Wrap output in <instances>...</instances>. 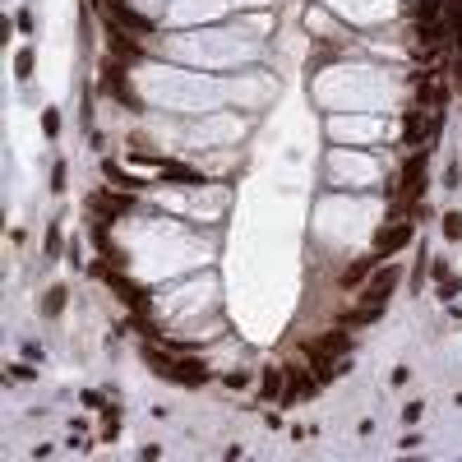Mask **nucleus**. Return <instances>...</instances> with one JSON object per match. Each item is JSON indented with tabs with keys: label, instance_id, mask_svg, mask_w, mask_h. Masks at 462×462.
<instances>
[{
	"label": "nucleus",
	"instance_id": "1",
	"mask_svg": "<svg viewBox=\"0 0 462 462\" xmlns=\"http://www.w3.org/2000/svg\"><path fill=\"white\" fill-rule=\"evenodd\" d=\"M352 347V338L342 329H333V333H324L315 347H310V356H315V370H319V384L324 379H333V374H342V365H338V356Z\"/></svg>",
	"mask_w": 462,
	"mask_h": 462
},
{
	"label": "nucleus",
	"instance_id": "2",
	"mask_svg": "<svg viewBox=\"0 0 462 462\" xmlns=\"http://www.w3.org/2000/svg\"><path fill=\"white\" fill-rule=\"evenodd\" d=\"M397 264H388V268H374V277L365 282V291H361V305H388V296H393V286H397Z\"/></svg>",
	"mask_w": 462,
	"mask_h": 462
},
{
	"label": "nucleus",
	"instance_id": "3",
	"mask_svg": "<svg viewBox=\"0 0 462 462\" xmlns=\"http://www.w3.org/2000/svg\"><path fill=\"white\" fill-rule=\"evenodd\" d=\"M102 88H107L116 102H125V107H139L130 79H125V65H121V60H111V55H107V65H102Z\"/></svg>",
	"mask_w": 462,
	"mask_h": 462
},
{
	"label": "nucleus",
	"instance_id": "4",
	"mask_svg": "<svg viewBox=\"0 0 462 462\" xmlns=\"http://www.w3.org/2000/svg\"><path fill=\"white\" fill-rule=\"evenodd\" d=\"M107 51H111V60H121V65H134L143 55V46L130 37V28H121V23H107Z\"/></svg>",
	"mask_w": 462,
	"mask_h": 462
},
{
	"label": "nucleus",
	"instance_id": "5",
	"mask_svg": "<svg viewBox=\"0 0 462 462\" xmlns=\"http://www.w3.org/2000/svg\"><path fill=\"white\" fill-rule=\"evenodd\" d=\"M93 273H98L102 282H107V286H111V291H116V296H121L130 310H148V296H143V286H134L130 277H121L116 268H93Z\"/></svg>",
	"mask_w": 462,
	"mask_h": 462
},
{
	"label": "nucleus",
	"instance_id": "6",
	"mask_svg": "<svg viewBox=\"0 0 462 462\" xmlns=\"http://www.w3.org/2000/svg\"><path fill=\"white\" fill-rule=\"evenodd\" d=\"M130 204H134V190H130V194H107V190L88 194V213L102 218V222H116L121 213H130Z\"/></svg>",
	"mask_w": 462,
	"mask_h": 462
},
{
	"label": "nucleus",
	"instance_id": "7",
	"mask_svg": "<svg viewBox=\"0 0 462 462\" xmlns=\"http://www.w3.org/2000/svg\"><path fill=\"white\" fill-rule=\"evenodd\" d=\"M421 180H425V157H421V153H411V157H407V166H402V185H397V204H411V199H416L421 190H425Z\"/></svg>",
	"mask_w": 462,
	"mask_h": 462
},
{
	"label": "nucleus",
	"instance_id": "8",
	"mask_svg": "<svg viewBox=\"0 0 462 462\" xmlns=\"http://www.w3.org/2000/svg\"><path fill=\"white\" fill-rule=\"evenodd\" d=\"M411 241V222H393V227H379L374 231V254H393Z\"/></svg>",
	"mask_w": 462,
	"mask_h": 462
},
{
	"label": "nucleus",
	"instance_id": "9",
	"mask_svg": "<svg viewBox=\"0 0 462 462\" xmlns=\"http://www.w3.org/2000/svg\"><path fill=\"white\" fill-rule=\"evenodd\" d=\"M171 379L185 384V388H199V384H209V365L194 361V356H185V361H176V374H171Z\"/></svg>",
	"mask_w": 462,
	"mask_h": 462
},
{
	"label": "nucleus",
	"instance_id": "10",
	"mask_svg": "<svg viewBox=\"0 0 462 462\" xmlns=\"http://www.w3.org/2000/svg\"><path fill=\"white\" fill-rule=\"evenodd\" d=\"M107 19H111V23H121V28H130V33H148V28H153V23L143 19V14L125 10L121 0H111V5H107Z\"/></svg>",
	"mask_w": 462,
	"mask_h": 462
},
{
	"label": "nucleus",
	"instance_id": "11",
	"mask_svg": "<svg viewBox=\"0 0 462 462\" xmlns=\"http://www.w3.org/2000/svg\"><path fill=\"white\" fill-rule=\"evenodd\" d=\"M374 264H379V254H365V259H356V264H347V268H342V286H347V291H352V286H361L365 277L374 273Z\"/></svg>",
	"mask_w": 462,
	"mask_h": 462
},
{
	"label": "nucleus",
	"instance_id": "12",
	"mask_svg": "<svg viewBox=\"0 0 462 462\" xmlns=\"http://www.w3.org/2000/svg\"><path fill=\"white\" fill-rule=\"evenodd\" d=\"M157 176H162V180H176V185H204V176L190 171V166H180V162H162V166H157Z\"/></svg>",
	"mask_w": 462,
	"mask_h": 462
},
{
	"label": "nucleus",
	"instance_id": "13",
	"mask_svg": "<svg viewBox=\"0 0 462 462\" xmlns=\"http://www.w3.org/2000/svg\"><path fill=\"white\" fill-rule=\"evenodd\" d=\"M143 361L153 365V374H162V379H171V374H176V361H171V356H162L157 347H143Z\"/></svg>",
	"mask_w": 462,
	"mask_h": 462
},
{
	"label": "nucleus",
	"instance_id": "14",
	"mask_svg": "<svg viewBox=\"0 0 462 462\" xmlns=\"http://www.w3.org/2000/svg\"><path fill=\"white\" fill-rule=\"evenodd\" d=\"M282 384H286V370H264L259 393H264V397H277V393H282Z\"/></svg>",
	"mask_w": 462,
	"mask_h": 462
},
{
	"label": "nucleus",
	"instance_id": "15",
	"mask_svg": "<svg viewBox=\"0 0 462 462\" xmlns=\"http://www.w3.org/2000/svg\"><path fill=\"white\" fill-rule=\"evenodd\" d=\"M65 286H51V291H46V301H42V315H60V310H65Z\"/></svg>",
	"mask_w": 462,
	"mask_h": 462
},
{
	"label": "nucleus",
	"instance_id": "16",
	"mask_svg": "<svg viewBox=\"0 0 462 462\" xmlns=\"http://www.w3.org/2000/svg\"><path fill=\"white\" fill-rule=\"evenodd\" d=\"M310 388V379H305V370H296V365H291V370H286V397H296V393H305Z\"/></svg>",
	"mask_w": 462,
	"mask_h": 462
},
{
	"label": "nucleus",
	"instance_id": "17",
	"mask_svg": "<svg viewBox=\"0 0 462 462\" xmlns=\"http://www.w3.org/2000/svg\"><path fill=\"white\" fill-rule=\"evenodd\" d=\"M384 315V305H361V310H352V329H361V324H374Z\"/></svg>",
	"mask_w": 462,
	"mask_h": 462
},
{
	"label": "nucleus",
	"instance_id": "18",
	"mask_svg": "<svg viewBox=\"0 0 462 462\" xmlns=\"http://www.w3.org/2000/svg\"><path fill=\"white\" fill-rule=\"evenodd\" d=\"M107 180H116V185H125V190H139L143 185L139 176H130V171H121V166H107Z\"/></svg>",
	"mask_w": 462,
	"mask_h": 462
},
{
	"label": "nucleus",
	"instance_id": "19",
	"mask_svg": "<svg viewBox=\"0 0 462 462\" xmlns=\"http://www.w3.org/2000/svg\"><path fill=\"white\" fill-rule=\"evenodd\" d=\"M444 236H449V241L462 236V213H444Z\"/></svg>",
	"mask_w": 462,
	"mask_h": 462
},
{
	"label": "nucleus",
	"instance_id": "20",
	"mask_svg": "<svg viewBox=\"0 0 462 462\" xmlns=\"http://www.w3.org/2000/svg\"><path fill=\"white\" fill-rule=\"evenodd\" d=\"M14 74H19V79L33 74V51H19V55H14Z\"/></svg>",
	"mask_w": 462,
	"mask_h": 462
},
{
	"label": "nucleus",
	"instance_id": "21",
	"mask_svg": "<svg viewBox=\"0 0 462 462\" xmlns=\"http://www.w3.org/2000/svg\"><path fill=\"white\" fill-rule=\"evenodd\" d=\"M65 250V236H60V227H51L46 231V254H60Z\"/></svg>",
	"mask_w": 462,
	"mask_h": 462
},
{
	"label": "nucleus",
	"instance_id": "22",
	"mask_svg": "<svg viewBox=\"0 0 462 462\" xmlns=\"http://www.w3.org/2000/svg\"><path fill=\"white\" fill-rule=\"evenodd\" d=\"M435 14H440V0H421V5H416V19H421V23L435 19Z\"/></svg>",
	"mask_w": 462,
	"mask_h": 462
},
{
	"label": "nucleus",
	"instance_id": "23",
	"mask_svg": "<svg viewBox=\"0 0 462 462\" xmlns=\"http://www.w3.org/2000/svg\"><path fill=\"white\" fill-rule=\"evenodd\" d=\"M42 134H60V116L55 111H42Z\"/></svg>",
	"mask_w": 462,
	"mask_h": 462
},
{
	"label": "nucleus",
	"instance_id": "24",
	"mask_svg": "<svg viewBox=\"0 0 462 462\" xmlns=\"http://www.w3.org/2000/svg\"><path fill=\"white\" fill-rule=\"evenodd\" d=\"M407 139H411V143L421 139V116H416V111H411V116H407Z\"/></svg>",
	"mask_w": 462,
	"mask_h": 462
},
{
	"label": "nucleus",
	"instance_id": "25",
	"mask_svg": "<svg viewBox=\"0 0 462 462\" xmlns=\"http://www.w3.org/2000/svg\"><path fill=\"white\" fill-rule=\"evenodd\" d=\"M416 98H421V102H435V84H430V79H425V84L416 88Z\"/></svg>",
	"mask_w": 462,
	"mask_h": 462
},
{
	"label": "nucleus",
	"instance_id": "26",
	"mask_svg": "<svg viewBox=\"0 0 462 462\" xmlns=\"http://www.w3.org/2000/svg\"><path fill=\"white\" fill-rule=\"evenodd\" d=\"M402 421H407V425H416V421H421V402H411V407L402 411Z\"/></svg>",
	"mask_w": 462,
	"mask_h": 462
}]
</instances>
